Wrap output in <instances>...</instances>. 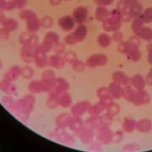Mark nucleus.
<instances>
[{
  "instance_id": "f257e3e1",
  "label": "nucleus",
  "mask_w": 152,
  "mask_h": 152,
  "mask_svg": "<svg viewBox=\"0 0 152 152\" xmlns=\"http://www.w3.org/2000/svg\"><path fill=\"white\" fill-rule=\"evenodd\" d=\"M122 24L121 13L117 9H113L110 12L108 18L103 22L102 27L107 32H115L118 31Z\"/></svg>"
},
{
  "instance_id": "412c9836",
  "label": "nucleus",
  "mask_w": 152,
  "mask_h": 152,
  "mask_svg": "<svg viewBox=\"0 0 152 152\" xmlns=\"http://www.w3.org/2000/svg\"><path fill=\"white\" fill-rule=\"evenodd\" d=\"M29 30L32 32L37 31L39 28L40 22L37 18L35 14L26 19Z\"/></svg>"
},
{
  "instance_id": "2f4dec72",
  "label": "nucleus",
  "mask_w": 152,
  "mask_h": 152,
  "mask_svg": "<svg viewBox=\"0 0 152 152\" xmlns=\"http://www.w3.org/2000/svg\"><path fill=\"white\" fill-rule=\"evenodd\" d=\"M129 48H130V43L129 41L121 42L118 46V50L119 53L125 54L126 53H127Z\"/></svg>"
},
{
  "instance_id": "ddd939ff",
  "label": "nucleus",
  "mask_w": 152,
  "mask_h": 152,
  "mask_svg": "<svg viewBox=\"0 0 152 152\" xmlns=\"http://www.w3.org/2000/svg\"><path fill=\"white\" fill-rule=\"evenodd\" d=\"M114 82L117 83L121 85H127L129 82V78L126 74L122 71H116L112 75Z\"/></svg>"
},
{
  "instance_id": "8fccbe9b",
  "label": "nucleus",
  "mask_w": 152,
  "mask_h": 152,
  "mask_svg": "<svg viewBox=\"0 0 152 152\" xmlns=\"http://www.w3.org/2000/svg\"><path fill=\"white\" fill-rule=\"evenodd\" d=\"M7 2L5 0H0V9H6Z\"/></svg>"
},
{
  "instance_id": "1a4fd4ad",
  "label": "nucleus",
  "mask_w": 152,
  "mask_h": 152,
  "mask_svg": "<svg viewBox=\"0 0 152 152\" xmlns=\"http://www.w3.org/2000/svg\"><path fill=\"white\" fill-rule=\"evenodd\" d=\"M129 42L130 43V48L125 55L129 60L133 61H137L141 59L142 56L141 50L139 49V47L134 45L129 41Z\"/></svg>"
},
{
  "instance_id": "dca6fc26",
  "label": "nucleus",
  "mask_w": 152,
  "mask_h": 152,
  "mask_svg": "<svg viewBox=\"0 0 152 152\" xmlns=\"http://www.w3.org/2000/svg\"><path fill=\"white\" fill-rule=\"evenodd\" d=\"M110 11L104 6H98L95 12V17L96 20L100 22H104L108 17Z\"/></svg>"
},
{
  "instance_id": "a18cd8bd",
  "label": "nucleus",
  "mask_w": 152,
  "mask_h": 152,
  "mask_svg": "<svg viewBox=\"0 0 152 152\" xmlns=\"http://www.w3.org/2000/svg\"><path fill=\"white\" fill-rule=\"evenodd\" d=\"M56 52L58 54L63 53L65 50V46L63 45L61 43H56Z\"/></svg>"
},
{
  "instance_id": "f704fd0d",
  "label": "nucleus",
  "mask_w": 152,
  "mask_h": 152,
  "mask_svg": "<svg viewBox=\"0 0 152 152\" xmlns=\"http://www.w3.org/2000/svg\"><path fill=\"white\" fill-rule=\"evenodd\" d=\"M124 39V34L122 32L116 31H115L111 37V39L112 40H114L115 42H121Z\"/></svg>"
},
{
  "instance_id": "4468645a",
  "label": "nucleus",
  "mask_w": 152,
  "mask_h": 152,
  "mask_svg": "<svg viewBox=\"0 0 152 152\" xmlns=\"http://www.w3.org/2000/svg\"><path fill=\"white\" fill-rule=\"evenodd\" d=\"M136 129L141 133H148L151 130V122L146 119L139 120L136 122Z\"/></svg>"
},
{
  "instance_id": "09e8293b",
  "label": "nucleus",
  "mask_w": 152,
  "mask_h": 152,
  "mask_svg": "<svg viewBox=\"0 0 152 152\" xmlns=\"http://www.w3.org/2000/svg\"><path fill=\"white\" fill-rule=\"evenodd\" d=\"M148 61L151 64V44H150L148 46Z\"/></svg>"
},
{
  "instance_id": "e433bc0d",
  "label": "nucleus",
  "mask_w": 152,
  "mask_h": 152,
  "mask_svg": "<svg viewBox=\"0 0 152 152\" xmlns=\"http://www.w3.org/2000/svg\"><path fill=\"white\" fill-rule=\"evenodd\" d=\"M93 1L98 6L107 7L110 6L115 0H93Z\"/></svg>"
},
{
  "instance_id": "393cba45",
  "label": "nucleus",
  "mask_w": 152,
  "mask_h": 152,
  "mask_svg": "<svg viewBox=\"0 0 152 152\" xmlns=\"http://www.w3.org/2000/svg\"><path fill=\"white\" fill-rule=\"evenodd\" d=\"M105 107L99 102L93 106L91 105L88 111L91 116H99L100 114L102 113Z\"/></svg>"
},
{
  "instance_id": "20e7f679",
  "label": "nucleus",
  "mask_w": 152,
  "mask_h": 152,
  "mask_svg": "<svg viewBox=\"0 0 152 152\" xmlns=\"http://www.w3.org/2000/svg\"><path fill=\"white\" fill-rule=\"evenodd\" d=\"M88 11L86 7L83 6L76 7L72 13V18L75 23L79 24H83L88 18Z\"/></svg>"
},
{
  "instance_id": "4c0bfd02",
  "label": "nucleus",
  "mask_w": 152,
  "mask_h": 152,
  "mask_svg": "<svg viewBox=\"0 0 152 152\" xmlns=\"http://www.w3.org/2000/svg\"><path fill=\"white\" fill-rule=\"evenodd\" d=\"M53 19L49 17H46L43 18L42 21V25L45 28H49L53 25Z\"/></svg>"
},
{
  "instance_id": "5701e85b",
  "label": "nucleus",
  "mask_w": 152,
  "mask_h": 152,
  "mask_svg": "<svg viewBox=\"0 0 152 152\" xmlns=\"http://www.w3.org/2000/svg\"><path fill=\"white\" fill-rule=\"evenodd\" d=\"M135 93L136 91H134L130 86H125L124 89H122V97H124L129 102H133Z\"/></svg>"
},
{
  "instance_id": "39448f33",
  "label": "nucleus",
  "mask_w": 152,
  "mask_h": 152,
  "mask_svg": "<svg viewBox=\"0 0 152 152\" xmlns=\"http://www.w3.org/2000/svg\"><path fill=\"white\" fill-rule=\"evenodd\" d=\"M97 96L100 99V103L105 108H107L113 103V97L108 90V88H101L97 91Z\"/></svg>"
},
{
  "instance_id": "72a5a7b5",
  "label": "nucleus",
  "mask_w": 152,
  "mask_h": 152,
  "mask_svg": "<svg viewBox=\"0 0 152 152\" xmlns=\"http://www.w3.org/2000/svg\"><path fill=\"white\" fill-rule=\"evenodd\" d=\"M64 59L65 61L70 63H72L76 59H77V55H76L75 53L73 51H69L65 54Z\"/></svg>"
},
{
  "instance_id": "a211bd4d",
  "label": "nucleus",
  "mask_w": 152,
  "mask_h": 152,
  "mask_svg": "<svg viewBox=\"0 0 152 152\" xmlns=\"http://www.w3.org/2000/svg\"><path fill=\"white\" fill-rule=\"evenodd\" d=\"M99 45L103 48H107L110 46L112 39L111 37L107 34H100L99 35L97 39Z\"/></svg>"
},
{
  "instance_id": "de8ad7c7",
  "label": "nucleus",
  "mask_w": 152,
  "mask_h": 152,
  "mask_svg": "<svg viewBox=\"0 0 152 152\" xmlns=\"http://www.w3.org/2000/svg\"><path fill=\"white\" fill-rule=\"evenodd\" d=\"M49 1L52 6H58L60 4L62 0H49Z\"/></svg>"
},
{
  "instance_id": "7ed1b4c3",
  "label": "nucleus",
  "mask_w": 152,
  "mask_h": 152,
  "mask_svg": "<svg viewBox=\"0 0 152 152\" xmlns=\"http://www.w3.org/2000/svg\"><path fill=\"white\" fill-rule=\"evenodd\" d=\"M97 138L101 143L108 144L113 140V134L108 126H103L98 129Z\"/></svg>"
},
{
  "instance_id": "f3484780",
  "label": "nucleus",
  "mask_w": 152,
  "mask_h": 152,
  "mask_svg": "<svg viewBox=\"0 0 152 152\" xmlns=\"http://www.w3.org/2000/svg\"><path fill=\"white\" fill-rule=\"evenodd\" d=\"M135 34L140 39H144L145 40L150 41L152 39L151 29L144 26L139 29Z\"/></svg>"
},
{
  "instance_id": "f8f14e48",
  "label": "nucleus",
  "mask_w": 152,
  "mask_h": 152,
  "mask_svg": "<svg viewBox=\"0 0 152 152\" xmlns=\"http://www.w3.org/2000/svg\"><path fill=\"white\" fill-rule=\"evenodd\" d=\"M132 86L137 90H143L146 85L145 79L141 74H136L131 79Z\"/></svg>"
},
{
  "instance_id": "a19ab883",
  "label": "nucleus",
  "mask_w": 152,
  "mask_h": 152,
  "mask_svg": "<svg viewBox=\"0 0 152 152\" xmlns=\"http://www.w3.org/2000/svg\"><path fill=\"white\" fill-rule=\"evenodd\" d=\"M129 41L137 47H139L141 45L140 38L138 37L137 36H133V37H130Z\"/></svg>"
},
{
  "instance_id": "a878e982",
  "label": "nucleus",
  "mask_w": 152,
  "mask_h": 152,
  "mask_svg": "<svg viewBox=\"0 0 152 152\" xmlns=\"http://www.w3.org/2000/svg\"><path fill=\"white\" fill-rule=\"evenodd\" d=\"M144 23H149L152 20V9L148 7L142 11L141 15L139 17Z\"/></svg>"
},
{
  "instance_id": "4be33fe9",
  "label": "nucleus",
  "mask_w": 152,
  "mask_h": 152,
  "mask_svg": "<svg viewBox=\"0 0 152 152\" xmlns=\"http://www.w3.org/2000/svg\"><path fill=\"white\" fill-rule=\"evenodd\" d=\"M136 122L133 119L126 118L123 124V129L126 133L132 132L136 129Z\"/></svg>"
},
{
  "instance_id": "423d86ee",
  "label": "nucleus",
  "mask_w": 152,
  "mask_h": 152,
  "mask_svg": "<svg viewBox=\"0 0 152 152\" xmlns=\"http://www.w3.org/2000/svg\"><path fill=\"white\" fill-rule=\"evenodd\" d=\"M77 135L81 141L84 144H89L93 139L94 133L91 129L88 126H81L77 130Z\"/></svg>"
},
{
  "instance_id": "473e14b6",
  "label": "nucleus",
  "mask_w": 152,
  "mask_h": 152,
  "mask_svg": "<svg viewBox=\"0 0 152 152\" xmlns=\"http://www.w3.org/2000/svg\"><path fill=\"white\" fill-rule=\"evenodd\" d=\"M112 120H113V117L109 115L108 113L105 114V115L100 117L101 124H102V125H103L104 126H108L109 125H110L112 122Z\"/></svg>"
},
{
  "instance_id": "c9c22d12",
  "label": "nucleus",
  "mask_w": 152,
  "mask_h": 152,
  "mask_svg": "<svg viewBox=\"0 0 152 152\" xmlns=\"http://www.w3.org/2000/svg\"><path fill=\"white\" fill-rule=\"evenodd\" d=\"M116 9L121 12V13H122V12L129 10V6L122 0H119Z\"/></svg>"
},
{
  "instance_id": "603ef678",
  "label": "nucleus",
  "mask_w": 152,
  "mask_h": 152,
  "mask_svg": "<svg viewBox=\"0 0 152 152\" xmlns=\"http://www.w3.org/2000/svg\"><path fill=\"white\" fill-rule=\"evenodd\" d=\"M62 1H71V0H62Z\"/></svg>"
},
{
  "instance_id": "ea45409f",
  "label": "nucleus",
  "mask_w": 152,
  "mask_h": 152,
  "mask_svg": "<svg viewBox=\"0 0 152 152\" xmlns=\"http://www.w3.org/2000/svg\"><path fill=\"white\" fill-rule=\"evenodd\" d=\"M65 41L66 43L69 45H74L77 43V41L75 40V38L74 37L72 34H70L69 35H67L65 38Z\"/></svg>"
},
{
  "instance_id": "2eb2a0df",
  "label": "nucleus",
  "mask_w": 152,
  "mask_h": 152,
  "mask_svg": "<svg viewBox=\"0 0 152 152\" xmlns=\"http://www.w3.org/2000/svg\"><path fill=\"white\" fill-rule=\"evenodd\" d=\"M108 90L113 98L120 99L122 97V88L121 85L117 83H111L108 88Z\"/></svg>"
},
{
  "instance_id": "0eeeda50",
  "label": "nucleus",
  "mask_w": 152,
  "mask_h": 152,
  "mask_svg": "<svg viewBox=\"0 0 152 152\" xmlns=\"http://www.w3.org/2000/svg\"><path fill=\"white\" fill-rule=\"evenodd\" d=\"M150 97L149 94L143 90H138L135 93V96L133 102L136 105H141L149 103Z\"/></svg>"
},
{
  "instance_id": "c03bdc74",
  "label": "nucleus",
  "mask_w": 152,
  "mask_h": 152,
  "mask_svg": "<svg viewBox=\"0 0 152 152\" xmlns=\"http://www.w3.org/2000/svg\"><path fill=\"white\" fill-rule=\"evenodd\" d=\"M122 137H123V134L120 132L116 133L115 134H113V139L116 142H120L121 139H122Z\"/></svg>"
},
{
  "instance_id": "b1692460",
  "label": "nucleus",
  "mask_w": 152,
  "mask_h": 152,
  "mask_svg": "<svg viewBox=\"0 0 152 152\" xmlns=\"http://www.w3.org/2000/svg\"><path fill=\"white\" fill-rule=\"evenodd\" d=\"M88 127L91 129H97L100 127L102 125L100 121V117L99 116H91L86 122Z\"/></svg>"
},
{
  "instance_id": "37998d69",
  "label": "nucleus",
  "mask_w": 152,
  "mask_h": 152,
  "mask_svg": "<svg viewBox=\"0 0 152 152\" xmlns=\"http://www.w3.org/2000/svg\"><path fill=\"white\" fill-rule=\"evenodd\" d=\"M137 147H139L138 145H137L136 144H130L129 145H125L124 150H129L130 151H134L135 150H139V148H137Z\"/></svg>"
},
{
  "instance_id": "9d476101",
  "label": "nucleus",
  "mask_w": 152,
  "mask_h": 152,
  "mask_svg": "<svg viewBox=\"0 0 152 152\" xmlns=\"http://www.w3.org/2000/svg\"><path fill=\"white\" fill-rule=\"evenodd\" d=\"M75 21L72 17L66 15L60 18L58 20V24L62 30L69 31L72 30L75 26Z\"/></svg>"
},
{
  "instance_id": "cd10ccee",
  "label": "nucleus",
  "mask_w": 152,
  "mask_h": 152,
  "mask_svg": "<svg viewBox=\"0 0 152 152\" xmlns=\"http://www.w3.org/2000/svg\"><path fill=\"white\" fill-rule=\"evenodd\" d=\"M72 68L73 69L78 72H81L83 71L86 68L85 63L82 61L80 60L76 59L72 63Z\"/></svg>"
},
{
  "instance_id": "58836bf2",
  "label": "nucleus",
  "mask_w": 152,
  "mask_h": 152,
  "mask_svg": "<svg viewBox=\"0 0 152 152\" xmlns=\"http://www.w3.org/2000/svg\"><path fill=\"white\" fill-rule=\"evenodd\" d=\"M121 17H122V22H125V23H128V22L130 21L133 18L129 10L125 11V12L121 13Z\"/></svg>"
},
{
  "instance_id": "6e6552de",
  "label": "nucleus",
  "mask_w": 152,
  "mask_h": 152,
  "mask_svg": "<svg viewBox=\"0 0 152 152\" xmlns=\"http://www.w3.org/2000/svg\"><path fill=\"white\" fill-rule=\"evenodd\" d=\"M91 104L88 102H80L76 104L72 109V113L75 117L80 118L88 111Z\"/></svg>"
},
{
  "instance_id": "79ce46f5",
  "label": "nucleus",
  "mask_w": 152,
  "mask_h": 152,
  "mask_svg": "<svg viewBox=\"0 0 152 152\" xmlns=\"http://www.w3.org/2000/svg\"><path fill=\"white\" fill-rule=\"evenodd\" d=\"M39 55V57L38 56L37 57V64L39 65H42V64H43L44 65L46 63V57L45 56L43 55V54H42L40 53L39 54V53H38Z\"/></svg>"
},
{
  "instance_id": "49530a36",
  "label": "nucleus",
  "mask_w": 152,
  "mask_h": 152,
  "mask_svg": "<svg viewBox=\"0 0 152 152\" xmlns=\"http://www.w3.org/2000/svg\"><path fill=\"white\" fill-rule=\"evenodd\" d=\"M122 1H124L129 7L135 4L137 2H138L137 0H122Z\"/></svg>"
},
{
  "instance_id": "c756f323",
  "label": "nucleus",
  "mask_w": 152,
  "mask_h": 152,
  "mask_svg": "<svg viewBox=\"0 0 152 152\" xmlns=\"http://www.w3.org/2000/svg\"><path fill=\"white\" fill-rule=\"evenodd\" d=\"M50 63H51L53 66H62L63 65H64V63H65V59L62 58L59 56H52L50 58Z\"/></svg>"
},
{
  "instance_id": "3c124183",
  "label": "nucleus",
  "mask_w": 152,
  "mask_h": 152,
  "mask_svg": "<svg viewBox=\"0 0 152 152\" xmlns=\"http://www.w3.org/2000/svg\"><path fill=\"white\" fill-rule=\"evenodd\" d=\"M148 79H149V81L148 82V83L151 84V71H150L149 72V74L147 75V78L145 79V81L147 82Z\"/></svg>"
},
{
  "instance_id": "f03ea898",
  "label": "nucleus",
  "mask_w": 152,
  "mask_h": 152,
  "mask_svg": "<svg viewBox=\"0 0 152 152\" xmlns=\"http://www.w3.org/2000/svg\"><path fill=\"white\" fill-rule=\"evenodd\" d=\"M108 62V57L104 54H94L88 57L86 60V66L95 68L105 65Z\"/></svg>"
},
{
  "instance_id": "7c9ffc66",
  "label": "nucleus",
  "mask_w": 152,
  "mask_h": 152,
  "mask_svg": "<svg viewBox=\"0 0 152 152\" xmlns=\"http://www.w3.org/2000/svg\"><path fill=\"white\" fill-rule=\"evenodd\" d=\"M10 2L14 9H22L26 5L28 1L27 0H12Z\"/></svg>"
},
{
  "instance_id": "6ab92c4d",
  "label": "nucleus",
  "mask_w": 152,
  "mask_h": 152,
  "mask_svg": "<svg viewBox=\"0 0 152 152\" xmlns=\"http://www.w3.org/2000/svg\"><path fill=\"white\" fill-rule=\"evenodd\" d=\"M59 39V37L54 32H49L47 34L44 42V49H48L51 48L53 43H56ZM43 49V50H44Z\"/></svg>"
},
{
  "instance_id": "9b49d317",
  "label": "nucleus",
  "mask_w": 152,
  "mask_h": 152,
  "mask_svg": "<svg viewBox=\"0 0 152 152\" xmlns=\"http://www.w3.org/2000/svg\"><path fill=\"white\" fill-rule=\"evenodd\" d=\"M88 29L87 27L83 24H79V26L76 28L74 32L72 33L77 43L83 41L87 36Z\"/></svg>"
},
{
  "instance_id": "aec40b11",
  "label": "nucleus",
  "mask_w": 152,
  "mask_h": 152,
  "mask_svg": "<svg viewBox=\"0 0 152 152\" xmlns=\"http://www.w3.org/2000/svg\"><path fill=\"white\" fill-rule=\"evenodd\" d=\"M144 10L143 6L139 2H137L135 4L129 7V11L133 18L139 17Z\"/></svg>"
},
{
  "instance_id": "c85d7f7f",
  "label": "nucleus",
  "mask_w": 152,
  "mask_h": 152,
  "mask_svg": "<svg viewBox=\"0 0 152 152\" xmlns=\"http://www.w3.org/2000/svg\"><path fill=\"white\" fill-rule=\"evenodd\" d=\"M107 113L111 117L118 115L120 111V107L118 104H112L107 108Z\"/></svg>"
},
{
  "instance_id": "bb28decb",
  "label": "nucleus",
  "mask_w": 152,
  "mask_h": 152,
  "mask_svg": "<svg viewBox=\"0 0 152 152\" xmlns=\"http://www.w3.org/2000/svg\"><path fill=\"white\" fill-rule=\"evenodd\" d=\"M144 23L139 17L134 18L132 22V29L134 34H136L142 27L144 26Z\"/></svg>"
}]
</instances>
